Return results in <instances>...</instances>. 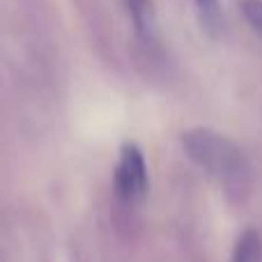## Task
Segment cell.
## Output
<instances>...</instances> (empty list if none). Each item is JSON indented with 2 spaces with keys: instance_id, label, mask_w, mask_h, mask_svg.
<instances>
[{
  "instance_id": "6da1fadb",
  "label": "cell",
  "mask_w": 262,
  "mask_h": 262,
  "mask_svg": "<svg viewBox=\"0 0 262 262\" xmlns=\"http://www.w3.org/2000/svg\"><path fill=\"white\" fill-rule=\"evenodd\" d=\"M184 149L193 163H198L203 170L212 177L221 180L228 189L244 186L249 182V163L242 149L232 140L223 138L221 134L212 129H191L184 134Z\"/></svg>"
},
{
  "instance_id": "7a4b0ae2",
  "label": "cell",
  "mask_w": 262,
  "mask_h": 262,
  "mask_svg": "<svg viewBox=\"0 0 262 262\" xmlns=\"http://www.w3.org/2000/svg\"><path fill=\"white\" fill-rule=\"evenodd\" d=\"M115 193L122 203L140 205L147 198L149 175L145 166V157L136 145H124L120 149V161L115 168Z\"/></svg>"
},
{
  "instance_id": "3957f363",
  "label": "cell",
  "mask_w": 262,
  "mask_h": 262,
  "mask_svg": "<svg viewBox=\"0 0 262 262\" xmlns=\"http://www.w3.org/2000/svg\"><path fill=\"white\" fill-rule=\"evenodd\" d=\"M134 28L145 41H152L159 32V16L152 0H127Z\"/></svg>"
},
{
  "instance_id": "277c9868",
  "label": "cell",
  "mask_w": 262,
  "mask_h": 262,
  "mask_svg": "<svg viewBox=\"0 0 262 262\" xmlns=\"http://www.w3.org/2000/svg\"><path fill=\"white\" fill-rule=\"evenodd\" d=\"M198 18L203 30L209 37H221L226 32V16H223L221 0H195Z\"/></svg>"
},
{
  "instance_id": "5b68a950",
  "label": "cell",
  "mask_w": 262,
  "mask_h": 262,
  "mask_svg": "<svg viewBox=\"0 0 262 262\" xmlns=\"http://www.w3.org/2000/svg\"><path fill=\"white\" fill-rule=\"evenodd\" d=\"M262 260V239L255 230H244L232 251V262H260Z\"/></svg>"
},
{
  "instance_id": "8992f818",
  "label": "cell",
  "mask_w": 262,
  "mask_h": 262,
  "mask_svg": "<svg viewBox=\"0 0 262 262\" xmlns=\"http://www.w3.org/2000/svg\"><path fill=\"white\" fill-rule=\"evenodd\" d=\"M242 12L249 26L262 37V0H244L242 3Z\"/></svg>"
}]
</instances>
